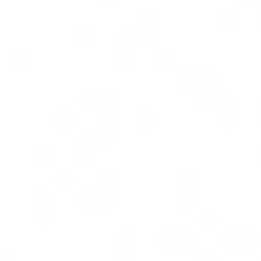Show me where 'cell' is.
Segmentation results:
<instances>
[{
	"mask_svg": "<svg viewBox=\"0 0 261 261\" xmlns=\"http://www.w3.org/2000/svg\"><path fill=\"white\" fill-rule=\"evenodd\" d=\"M156 248L172 251V248H195V233H156Z\"/></svg>",
	"mask_w": 261,
	"mask_h": 261,
	"instance_id": "obj_1",
	"label": "cell"
},
{
	"mask_svg": "<svg viewBox=\"0 0 261 261\" xmlns=\"http://www.w3.org/2000/svg\"><path fill=\"white\" fill-rule=\"evenodd\" d=\"M258 236L256 233H220L218 236V246L228 248V251H238V248H256Z\"/></svg>",
	"mask_w": 261,
	"mask_h": 261,
	"instance_id": "obj_2",
	"label": "cell"
},
{
	"mask_svg": "<svg viewBox=\"0 0 261 261\" xmlns=\"http://www.w3.org/2000/svg\"><path fill=\"white\" fill-rule=\"evenodd\" d=\"M190 172H179L177 174V205L179 207H192L195 205V182H187Z\"/></svg>",
	"mask_w": 261,
	"mask_h": 261,
	"instance_id": "obj_3",
	"label": "cell"
},
{
	"mask_svg": "<svg viewBox=\"0 0 261 261\" xmlns=\"http://www.w3.org/2000/svg\"><path fill=\"white\" fill-rule=\"evenodd\" d=\"M215 225H218V213H215V210H200V213H197V228L213 230Z\"/></svg>",
	"mask_w": 261,
	"mask_h": 261,
	"instance_id": "obj_4",
	"label": "cell"
},
{
	"mask_svg": "<svg viewBox=\"0 0 261 261\" xmlns=\"http://www.w3.org/2000/svg\"><path fill=\"white\" fill-rule=\"evenodd\" d=\"M136 128H156V113L154 110L136 113Z\"/></svg>",
	"mask_w": 261,
	"mask_h": 261,
	"instance_id": "obj_5",
	"label": "cell"
},
{
	"mask_svg": "<svg viewBox=\"0 0 261 261\" xmlns=\"http://www.w3.org/2000/svg\"><path fill=\"white\" fill-rule=\"evenodd\" d=\"M197 261H218V253L215 251H200L197 253Z\"/></svg>",
	"mask_w": 261,
	"mask_h": 261,
	"instance_id": "obj_6",
	"label": "cell"
},
{
	"mask_svg": "<svg viewBox=\"0 0 261 261\" xmlns=\"http://www.w3.org/2000/svg\"><path fill=\"white\" fill-rule=\"evenodd\" d=\"M258 128H261V95H258Z\"/></svg>",
	"mask_w": 261,
	"mask_h": 261,
	"instance_id": "obj_7",
	"label": "cell"
}]
</instances>
